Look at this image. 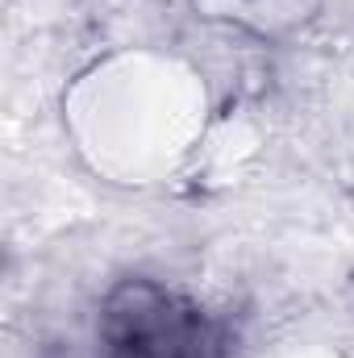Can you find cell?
<instances>
[{"mask_svg":"<svg viewBox=\"0 0 354 358\" xmlns=\"http://www.w3.org/2000/svg\"><path fill=\"white\" fill-rule=\"evenodd\" d=\"M108 358H208V334L196 308L150 283H125L104 308Z\"/></svg>","mask_w":354,"mask_h":358,"instance_id":"6da1fadb","label":"cell"}]
</instances>
